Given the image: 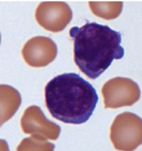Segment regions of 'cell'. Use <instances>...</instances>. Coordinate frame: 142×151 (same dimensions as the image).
<instances>
[{
  "instance_id": "6da1fadb",
  "label": "cell",
  "mask_w": 142,
  "mask_h": 151,
  "mask_svg": "<svg viewBox=\"0 0 142 151\" xmlns=\"http://www.w3.org/2000/svg\"><path fill=\"white\" fill-rule=\"evenodd\" d=\"M70 35L74 41V61L91 79L99 77L114 60L124 56L120 33L107 26L87 22L81 27H72Z\"/></svg>"
},
{
  "instance_id": "7a4b0ae2",
  "label": "cell",
  "mask_w": 142,
  "mask_h": 151,
  "mask_svg": "<svg viewBox=\"0 0 142 151\" xmlns=\"http://www.w3.org/2000/svg\"><path fill=\"white\" fill-rule=\"evenodd\" d=\"M45 104L51 115L65 123L81 124L89 120L99 97L94 87L78 74L64 73L45 87Z\"/></svg>"
},
{
  "instance_id": "3957f363",
  "label": "cell",
  "mask_w": 142,
  "mask_h": 151,
  "mask_svg": "<svg viewBox=\"0 0 142 151\" xmlns=\"http://www.w3.org/2000/svg\"><path fill=\"white\" fill-rule=\"evenodd\" d=\"M104 96L108 106L120 105L122 101L133 104L138 100L140 90L138 85L127 78H116L109 81L104 87Z\"/></svg>"
},
{
  "instance_id": "277c9868",
  "label": "cell",
  "mask_w": 142,
  "mask_h": 151,
  "mask_svg": "<svg viewBox=\"0 0 142 151\" xmlns=\"http://www.w3.org/2000/svg\"><path fill=\"white\" fill-rule=\"evenodd\" d=\"M39 22L46 29L57 32L63 30L72 18V11L63 2H48L40 5Z\"/></svg>"
},
{
  "instance_id": "5b68a950",
  "label": "cell",
  "mask_w": 142,
  "mask_h": 151,
  "mask_svg": "<svg viewBox=\"0 0 142 151\" xmlns=\"http://www.w3.org/2000/svg\"><path fill=\"white\" fill-rule=\"evenodd\" d=\"M89 6L96 16L106 20H112L120 14L123 3L121 1L89 2Z\"/></svg>"
},
{
  "instance_id": "8992f818",
  "label": "cell",
  "mask_w": 142,
  "mask_h": 151,
  "mask_svg": "<svg viewBox=\"0 0 142 151\" xmlns=\"http://www.w3.org/2000/svg\"><path fill=\"white\" fill-rule=\"evenodd\" d=\"M5 141L0 140V151H6L5 148Z\"/></svg>"
}]
</instances>
